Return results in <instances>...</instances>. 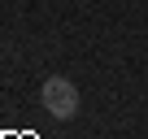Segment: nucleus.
Instances as JSON below:
<instances>
[{
	"mask_svg": "<svg viewBox=\"0 0 148 139\" xmlns=\"http://www.w3.org/2000/svg\"><path fill=\"white\" fill-rule=\"evenodd\" d=\"M39 100H44V113H48V117H57V122H70L74 113H79V87H74L65 74H52V78H44V87H39Z\"/></svg>",
	"mask_w": 148,
	"mask_h": 139,
	"instance_id": "obj_1",
	"label": "nucleus"
}]
</instances>
